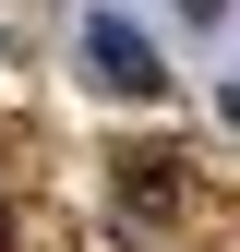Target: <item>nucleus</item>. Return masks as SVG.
I'll return each instance as SVG.
<instances>
[{
  "label": "nucleus",
  "instance_id": "obj_1",
  "mask_svg": "<svg viewBox=\"0 0 240 252\" xmlns=\"http://www.w3.org/2000/svg\"><path fill=\"white\" fill-rule=\"evenodd\" d=\"M84 60L108 96H168V60H156V36H132V12H84Z\"/></svg>",
  "mask_w": 240,
  "mask_h": 252
},
{
  "label": "nucleus",
  "instance_id": "obj_2",
  "mask_svg": "<svg viewBox=\"0 0 240 252\" xmlns=\"http://www.w3.org/2000/svg\"><path fill=\"white\" fill-rule=\"evenodd\" d=\"M180 12H228V0H180Z\"/></svg>",
  "mask_w": 240,
  "mask_h": 252
},
{
  "label": "nucleus",
  "instance_id": "obj_3",
  "mask_svg": "<svg viewBox=\"0 0 240 252\" xmlns=\"http://www.w3.org/2000/svg\"><path fill=\"white\" fill-rule=\"evenodd\" d=\"M0 252H12V204H0Z\"/></svg>",
  "mask_w": 240,
  "mask_h": 252
}]
</instances>
